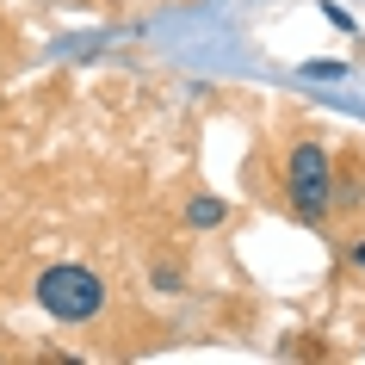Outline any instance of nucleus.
<instances>
[{
    "mask_svg": "<svg viewBox=\"0 0 365 365\" xmlns=\"http://www.w3.org/2000/svg\"><path fill=\"white\" fill-rule=\"evenodd\" d=\"M31 297H38V309L50 316V322H62V328L99 322L106 304H112L106 279H99L93 267H81V260H56V267H43L38 285H31Z\"/></svg>",
    "mask_w": 365,
    "mask_h": 365,
    "instance_id": "f257e3e1",
    "label": "nucleus"
},
{
    "mask_svg": "<svg viewBox=\"0 0 365 365\" xmlns=\"http://www.w3.org/2000/svg\"><path fill=\"white\" fill-rule=\"evenodd\" d=\"M285 198H291V211L304 217V223H316V217L334 205V161H328L322 143H291L285 155Z\"/></svg>",
    "mask_w": 365,
    "mask_h": 365,
    "instance_id": "f03ea898",
    "label": "nucleus"
},
{
    "mask_svg": "<svg viewBox=\"0 0 365 365\" xmlns=\"http://www.w3.org/2000/svg\"><path fill=\"white\" fill-rule=\"evenodd\" d=\"M223 217H230V205H223V198H211V192H198L192 205H186V230H217V223H223Z\"/></svg>",
    "mask_w": 365,
    "mask_h": 365,
    "instance_id": "7ed1b4c3",
    "label": "nucleus"
},
{
    "mask_svg": "<svg viewBox=\"0 0 365 365\" xmlns=\"http://www.w3.org/2000/svg\"><path fill=\"white\" fill-rule=\"evenodd\" d=\"M149 285L161 291V297H173V291H186V272H180V267H168V260H155V272H149Z\"/></svg>",
    "mask_w": 365,
    "mask_h": 365,
    "instance_id": "20e7f679",
    "label": "nucleus"
},
{
    "mask_svg": "<svg viewBox=\"0 0 365 365\" xmlns=\"http://www.w3.org/2000/svg\"><path fill=\"white\" fill-rule=\"evenodd\" d=\"M297 75H304V81H346V62H328V56H316V62H304Z\"/></svg>",
    "mask_w": 365,
    "mask_h": 365,
    "instance_id": "39448f33",
    "label": "nucleus"
},
{
    "mask_svg": "<svg viewBox=\"0 0 365 365\" xmlns=\"http://www.w3.org/2000/svg\"><path fill=\"white\" fill-rule=\"evenodd\" d=\"M346 260H353V272H365V235H353V248H346Z\"/></svg>",
    "mask_w": 365,
    "mask_h": 365,
    "instance_id": "423d86ee",
    "label": "nucleus"
}]
</instances>
